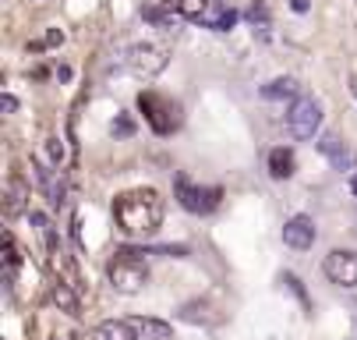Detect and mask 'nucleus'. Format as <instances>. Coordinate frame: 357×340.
Wrapping results in <instances>:
<instances>
[{
    "instance_id": "ddd939ff",
    "label": "nucleus",
    "mask_w": 357,
    "mask_h": 340,
    "mask_svg": "<svg viewBox=\"0 0 357 340\" xmlns=\"http://www.w3.org/2000/svg\"><path fill=\"white\" fill-rule=\"evenodd\" d=\"M269 174H273L276 181H287V177L294 174V153L283 149V145H280V149H273V153H269Z\"/></svg>"
},
{
    "instance_id": "423d86ee",
    "label": "nucleus",
    "mask_w": 357,
    "mask_h": 340,
    "mask_svg": "<svg viewBox=\"0 0 357 340\" xmlns=\"http://www.w3.org/2000/svg\"><path fill=\"white\" fill-rule=\"evenodd\" d=\"M322 273L336 283V287H357V252L350 249H333L322 259Z\"/></svg>"
},
{
    "instance_id": "f8f14e48",
    "label": "nucleus",
    "mask_w": 357,
    "mask_h": 340,
    "mask_svg": "<svg viewBox=\"0 0 357 340\" xmlns=\"http://www.w3.org/2000/svg\"><path fill=\"white\" fill-rule=\"evenodd\" d=\"M209 4H213V0H167L170 11H177V15H184V18H191V22L206 18V15H209Z\"/></svg>"
},
{
    "instance_id": "39448f33",
    "label": "nucleus",
    "mask_w": 357,
    "mask_h": 340,
    "mask_svg": "<svg viewBox=\"0 0 357 340\" xmlns=\"http://www.w3.org/2000/svg\"><path fill=\"white\" fill-rule=\"evenodd\" d=\"M287 124H290V135L294 138H315L319 128H322V107L319 100H312V96H297V100L290 103L287 110Z\"/></svg>"
},
{
    "instance_id": "f257e3e1",
    "label": "nucleus",
    "mask_w": 357,
    "mask_h": 340,
    "mask_svg": "<svg viewBox=\"0 0 357 340\" xmlns=\"http://www.w3.org/2000/svg\"><path fill=\"white\" fill-rule=\"evenodd\" d=\"M163 199L156 188H135V191H124V195L114 199V220L121 227V234L128 237H149L156 234L160 223H163Z\"/></svg>"
},
{
    "instance_id": "9d476101",
    "label": "nucleus",
    "mask_w": 357,
    "mask_h": 340,
    "mask_svg": "<svg viewBox=\"0 0 357 340\" xmlns=\"http://www.w3.org/2000/svg\"><path fill=\"white\" fill-rule=\"evenodd\" d=\"M202 25H209V29H216V32H230V29L237 25V11L227 8L223 0H213V4H209V15L202 18Z\"/></svg>"
},
{
    "instance_id": "b1692460",
    "label": "nucleus",
    "mask_w": 357,
    "mask_h": 340,
    "mask_svg": "<svg viewBox=\"0 0 357 340\" xmlns=\"http://www.w3.org/2000/svg\"><path fill=\"white\" fill-rule=\"evenodd\" d=\"M350 191H354V195H357V174L350 177Z\"/></svg>"
},
{
    "instance_id": "4be33fe9",
    "label": "nucleus",
    "mask_w": 357,
    "mask_h": 340,
    "mask_svg": "<svg viewBox=\"0 0 357 340\" xmlns=\"http://www.w3.org/2000/svg\"><path fill=\"white\" fill-rule=\"evenodd\" d=\"M4 110H18V100H15V96H4Z\"/></svg>"
},
{
    "instance_id": "dca6fc26",
    "label": "nucleus",
    "mask_w": 357,
    "mask_h": 340,
    "mask_svg": "<svg viewBox=\"0 0 357 340\" xmlns=\"http://www.w3.org/2000/svg\"><path fill=\"white\" fill-rule=\"evenodd\" d=\"M262 96L266 100H287V96H297V82L294 78H276L262 89Z\"/></svg>"
},
{
    "instance_id": "0eeeda50",
    "label": "nucleus",
    "mask_w": 357,
    "mask_h": 340,
    "mask_svg": "<svg viewBox=\"0 0 357 340\" xmlns=\"http://www.w3.org/2000/svg\"><path fill=\"white\" fill-rule=\"evenodd\" d=\"M128 54H131L128 64L138 75H160L167 68V50H163V46H156V43H138V46H131Z\"/></svg>"
},
{
    "instance_id": "f03ea898",
    "label": "nucleus",
    "mask_w": 357,
    "mask_h": 340,
    "mask_svg": "<svg viewBox=\"0 0 357 340\" xmlns=\"http://www.w3.org/2000/svg\"><path fill=\"white\" fill-rule=\"evenodd\" d=\"M145 252L138 249H121L110 266H107V280L114 283V290H121V295H138V290L149 283V266L142 259Z\"/></svg>"
},
{
    "instance_id": "f3484780",
    "label": "nucleus",
    "mask_w": 357,
    "mask_h": 340,
    "mask_svg": "<svg viewBox=\"0 0 357 340\" xmlns=\"http://www.w3.org/2000/svg\"><path fill=\"white\" fill-rule=\"evenodd\" d=\"M54 305H57L61 312H78V298H75L71 283H57V287H54Z\"/></svg>"
},
{
    "instance_id": "20e7f679",
    "label": "nucleus",
    "mask_w": 357,
    "mask_h": 340,
    "mask_svg": "<svg viewBox=\"0 0 357 340\" xmlns=\"http://www.w3.org/2000/svg\"><path fill=\"white\" fill-rule=\"evenodd\" d=\"M174 195H177V202H181L188 213L209 216V213L220 206L223 191H220V188H202V184H195L188 174H177V177H174Z\"/></svg>"
},
{
    "instance_id": "7ed1b4c3",
    "label": "nucleus",
    "mask_w": 357,
    "mask_h": 340,
    "mask_svg": "<svg viewBox=\"0 0 357 340\" xmlns=\"http://www.w3.org/2000/svg\"><path fill=\"white\" fill-rule=\"evenodd\" d=\"M138 110L145 114L149 128L156 135H170V131L181 128V103H174L170 96H163V92H152V89L142 92L138 96Z\"/></svg>"
},
{
    "instance_id": "393cba45",
    "label": "nucleus",
    "mask_w": 357,
    "mask_h": 340,
    "mask_svg": "<svg viewBox=\"0 0 357 340\" xmlns=\"http://www.w3.org/2000/svg\"><path fill=\"white\" fill-rule=\"evenodd\" d=\"M354 96H357V82H354Z\"/></svg>"
},
{
    "instance_id": "6e6552de",
    "label": "nucleus",
    "mask_w": 357,
    "mask_h": 340,
    "mask_svg": "<svg viewBox=\"0 0 357 340\" xmlns=\"http://www.w3.org/2000/svg\"><path fill=\"white\" fill-rule=\"evenodd\" d=\"M315 234H319L315 220L304 216V213H297V216H290L283 223V241H287V249H294V252H308L315 245Z\"/></svg>"
},
{
    "instance_id": "a211bd4d",
    "label": "nucleus",
    "mask_w": 357,
    "mask_h": 340,
    "mask_svg": "<svg viewBox=\"0 0 357 340\" xmlns=\"http://www.w3.org/2000/svg\"><path fill=\"white\" fill-rule=\"evenodd\" d=\"M22 209H25V184L11 181L8 184V213H22Z\"/></svg>"
},
{
    "instance_id": "aec40b11",
    "label": "nucleus",
    "mask_w": 357,
    "mask_h": 340,
    "mask_svg": "<svg viewBox=\"0 0 357 340\" xmlns=\"http://www.w3.org/2000/svg\"><path fill=\"white\" fill-rule=\"evenodd\" d=\"M248 22H255V25H259V22L266 25V22H269V8L262 4V0H255V4L248 8Z\"/></svg>"
},
{
    "instance_id": "1a4fd4ad",
    "label": "nucleus",
    "mask_w": 357,
    "mask_h": 340,
    "mask_svg": "<svg viewBox=\"0 0 357 340\" xmlns=\"http://www.w3.org/2000/svg\"><path fill=\"white\" fill-rule=\"evenodd\" d=\"M319 149H322V156H326L336 170H354V167H357V153H354V149H347V145H343L336 135H322Z\"/></svg>"
},
{
    "instance_id": "2eb2a0df",
    "label": "nucleus",
    "mask_w": 357,
    "mask_h": 340,
    "mask_svg": "<svg viewBox=\"0 0 357 340\" xmlns=\"http://www.w3.org/2000/svg\"><path fill=\"white\" fill-rule=\"evenodd\" d=\"M138 330L149 340H174V326L163 323V319H138Z\"/></svg>"
},
{
    "instance_id": "4468645a",
    "label": "nucleus",
    "mask_w": 357,
    "mask_h": 340,
    "mask_svg": "<svg viewBox=\"0 0 357 340\" xmlns=\"http://www.w3.org/2000/svg\"><path fill=\"white\" fill-rule=\"evenodd\" d=\"M39 181L46 188V195H50V206H61L64 202V181H61V170H39Z\"/></svg>"
},
{
    "instance_id": "412c9836",
    "label": "nucleus",
    "mask_w": 357,
    "mask_h": 340,
    "mask_svg": "<svg viewBox=\"0 0 357 340\" xmlns=\"http://www.w3.org/2000/svg\"><path fill=\"white\" fill-rule=\"evenodd\" d=\"M114 135H131V121H121V124H114Z\"/></svg>"
},
{
    "instance_id": "9b49d317",
    "label": "nucleus",
    "mask_w": 357,
    "mask_h": 340,
    "mask_svg": "<svg viewBox=\"0 0 357 340\" xmlns=\"http://www.w3.org/2000/svg\"><path fill=\"white\" fill-rule=\"evenodd\" d=\"M96 340H135V326L124 319H107L96 326Z\"/></svg>"
},
{
    "instance_id": "5701e85b",
    "label": "nucleus",
    "mask_w": 357,
    "mask_h": 340,
    "mask_svg": "<svg viewBox=\"0 0 357 340\" xmlns=\"http://www.w3.org/2000/svg\"><path fill=\"white\" fill-rule=\"evenodd\" d=\"M294 11H308V0H294Z\"/></svg>"
},
{
    "instance_id": "6ab92c4d",
    "label": "nucleus",
    "mask_w": 357,
    "mask_h": 340,
    "mask_svg": "<svg viewBox=\"0 0 357 340\" xmlns=\"http://www.w3.org/2000/svg\"><path fill=\"white\" fill-rule=\"evenodd\" d=\"M46 156H50L54 167H61L64 163V142L61 138H46Z\"/></svg>"
}]
</instances>
